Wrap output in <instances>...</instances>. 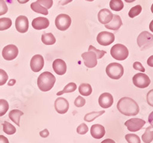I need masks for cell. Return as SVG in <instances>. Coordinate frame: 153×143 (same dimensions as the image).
Instances as JSON below:
<instances>
[{"mask_svg":"<svg viewBox=\"0 0 153 143\" xmlns=\"http://www.w3.org/2000/svg\"><path fill=\"white\" fill-rule=\"evenodd\" d=\"M99 105L102 108L108 109L113 104V96L109 93H103L99 97Z\"/></svg>","mask_w":153,"mask_h":143,"instance_id":"obj_15","label":"cell"},{"mask_svg":"<svg viewBox=\"0 0 153 143\" xmlns=\"http://www.w3.org/2000/svg\"><path fill=\"white\" fill-rule=\"evenodd\" d=\"M152 126L146 128V132L142 136V139L144 143H151L153 141V131H151Z\"/></svg>","mask_w":153,"mask_h":143,"instance_id":"obj_27","label":"cell"},{"mask_svg":"<svg viewBox=\"0 0 153 143\" xmlns=\"http://www.w3.org/2000/svg\"><path fill=\"white\" fill-rule=\"evenodd\" d=\"M149 122L150 123L152 127L153 128V111L149 116Z\"/></svg>","mask_w":153,"mask_h":143,"instance_id":"obj_45","label":"cell"},{"mask_svg":"<svg viewBox=\"0 0 153 143\" xmlns=\"http://www.w3.org/2000/svg\"><path fill=\"white\" fill-rule=\"evenodd\" d=\"M113 15L111 11L107 9H101L98 13V20L101 24H106L110 23L113 19Z\"/></svg>","mask_w":153,"mask_h":143,"instance_id":"obj_18","label":"cell"},{"mask_svg":"<svg viewBox=\"0 0 153 143\" xmlns=\"http://www.w3.org/2000/svg\"><path fill=\"white\" fill-rule=\"evenodd\" d=\"M3 126V132L7 135H13L16 133V129L13 125L9 123L7 121H5L2 125Z\"/></svg>","mask_w":153,"mask_h":143,"instance_id":"obj_29","label":"cell"},{"mask_svg":"<svg viewBox=\"0 0 153 143\" xmlns=\"http://www.w3.org/2000/svg\"><path fill=\"white\" fill-rule=\"evenodd\" d=\"M76 90V84H74V83L71 82L69 83L68 85H66L65 87V88L62 90L60 92L57 93V96H61L64 93H73L74 92L75 90Z\"/></svg>","mask_w":153,"mask_h":143,"instance_id":"obj_28","label":"cell"},{"mask_svg":"<svg viewBox=\"0 0 153 143\" xmlns=\"http://www.w3.org/2000/svg\"><path fill=\"white\" fill-rule=\"evenodd\" d=\"M103 113H105L104 110H102V111H98V112H92V113H90L86 114L85 116H84V120L86 122H91L92 121H94V119H97V117L103 115Z\"/></svg>","mask_w":153,"mask_h":143,"instance_id":"obj_26","label":"cell"},{"mask_svg":"<svg viewBox=\"0 0 153 143\" xmlns=\"http://www.w3.org/2000/svg\"><path fill=\"white\" fill-rule=\"evenodd\" d=\"M42 41L46 45H52L55 44L56 39L52 33H44L42 35Z\"/></svg>","mask_w":153,"mask_h":143,"instance_id":"obj_22","label":"cell"},{"mask_svg":"<svg viewBox=\"0 0 153 143\" xmlns=\"http://www.w3.org/2000/svg\"><path fill=\"white\" fill-rule=\"evenodd\" d=\"M137 44L141 51L153 47V35L146 31L141 32L137 38Z\"/></svg>","mask_w":153,"mask_h":143,"instance_id":"obj_3","label":"cell"},{"mask_svg":"<svg viewBox=\"0 0 153 143\" xmlns=\"http://www.w3.org/2000/svg\"><path fill=\"white\" fill-rule=\"evenodd\" d=\"M151 12L153 13V4L152 5V6H151Z\"/></svg>","mask_w":153,"mask_h":143,"instance_id":"obj_52","label":"cell"},{"mask_svg":"<svg viewBox=\"0 0 153 143\" xmlns=\"http://www.w3.org/2000/svg\"><path fill=\"white\" fill-rule=\"evenodd\" d=\"M54 108L59 114H65L69 110V103L65 98L58 97L54 102Z\"/></svg>","mask_w":153,"mask_h":143,"instance_id":"obj_14","label":"cell"},{"mask_svg":"<svg viewBox=\"0 0 153 143\" xmlns=\"http://www.w3.org/2000/svg\"><path fill=\"white\" fill-rule=\"evenodd\" d=\"M146 100H147L148 104L153 107V89L148 92L147 96H146Z\"/></svg>","mask_w":153,"mask_h":143,"instance_id":"obj_41","label":"cell"},{"mask_svg":"<svg viewBox=\"0 0 153 143\" xmlns=\"http://www.w3.org/2000/svg\"><path fill=\"white\" fill-rule=\"evenodd\" d=\"M132 67H133V68L135 69V70H139V71H141V72H143V73H144V72L146 71V69H145V67H143V65L140 62H139V61H136V62H134Z\"/></svg>","mask_w":153,"mask_h":143,"instance_id":"obj_40","label":"cell"},{"mask_svg":"<svg viewBox=\"0 0 153 143\" xmlns=\"http://www.w3.org/2000/svg\"><path fill=\"white\" fill-rule=\"evenodd\" d=\"M132 82L136 87L143 89L148 87L151 84V80L148 75L145 74L144 73H138L132 77Z\"/></svg>","mask_w":153,"mask_h":143,"instance_id":"obj_6","label":"cell"},{"mask_svg":"<svg viewBox=\"0 0 153 143\" xmlns=\"http://www.w3.org/2000/svg\"><path fill=\"white\" fill-rule=\"evenodd\" d=\"M16 83V80H15V79H11V80H9V83H8V85L9 86H13Z\"/></svg>","mask_w":153,"mask_h":143,"instance_id":"obj_48","label":"cell"},{"mask_svg":"<svg viewBox=\"0 0 153 143\" xmlns=\"http://www.w3.org/2000/svg\"><path fill=\"white\" fill-rule=\"evenodd\" d=\"M73 0H60V4L61 5H65L67 4L70 3V2H71Z\"/></svg>","mask_w":153,"mask_h":143,"instance_id":"obj_46","label":"cell"},{"mask_svg":"<svg viewBox=\"0 0 153 143\" xmlns=\"http://www.w3.org/2000/svg\"><path fill=\"white\" fill-rule=\"evenodd\" d=\"M31 9L34 12H37V13H39V14H42L44 16L48 15V9H45V8H44L42 5H41L40 4L38 3L37 2H32L31 4Z\"/></svg>","mask_w":153,"mask_h":143,"instance_id":"obj_23","label":"cell"},{"mask_svg":"<svg viewBox=\"0 0 153 143\" xmlns=\"http://www.w3.org/2000/svg\"><path fill=\"white\" fill-rule=\"evenodd\" d=\"M110 54L117 61H124L129 56V50L122 44H117L110 49Z\"/></svg>","mask_w":153,"mask_h":143,"instance_id":"obj_5","label":"cell"},{"mask_svg":"<svg viewBox=\"0 0 153 143\" xmlns=\"http://www.w3.org/2000/svg\"><path fill=\"white\" fill-rule=\"evenodd\" d=\"M79 92L82 96H88L92 93V87L89 84H81L79 87Z\"/></svg>","mask_w":153,"mask_h":143,"instance_id":"obj_24","label":"cell"},{"mask_svg":"<svg viewBox=\"0 0 153 143\" xmlns=\"http://www.w3.org/2000/svg\"><path fill=\"white\" fill-rule=\"evenodd\" d=\"M45 65V60L41 54H35L32 57L30 62L31 70L33 72H39L42 70Z\"/></svg>","mask_w":153,"mask_h":143,"instance_id":"obj_12","label":"cell"},{"mask_svg":"<svg viewBox=\"0 0 153 143\" xmlns=\"http://www.w3.org/2000/svg\"><path fill=\"white\" fill-rule=\"evenodd\" d=\"M71 24V19L68 15L60 14L55 19V25L60 31H66Z\"/></svg>","mask_w":153,"mask_h":143,"instance_id":"obj_7","label":"cell"},{"mask_svg":"<svg viewBox=\"0 0 153 143\" xmlns=\"http://www.w3.org/2000/svg\"><path fill=\"white\" fill-rule=\"evenodd\" d=\"M49 24H50V21L47 18L45 17L35 18L31 22L32 27L36 30L45 29L49 26Z\"/></svg>","mask_w":153,"mask_h":143,"instance_id":"obj_16","label":"cell"},{"mask_svg":"<svg viewBox=\"0 0 153 143\" xmlns=\"http://www.w3.org/2000/svg\"><path fill=\"white\" fill-rule=\"evenodd\" d=\"M86 100L84 98H83V96H78L74 100V105L75 107H78V108H80V107H83L85 105Z\"/></svg>","mask_w":153,"mask_h":143,"instance_id":"obj_38","label":"cell"},{"mask_svg":"<svg viewBox=\"0 0 153 143\" xmlns=\"http://www.w3.org/2000/svg\"><path fill=\"white\" fill-rule=\"evenodd\" d=\"M136 0H125V2H127V3H132V2H135Z\"/></svg>","mask_w":153,"mask_h":143,"instance_id":"obj_51","label":"cell"},{"mask_svg":"<svg viewBox=\"0 0 153 143\" xmlns=\"http://www.w3.org/2000/svg\"><path fill=\"white\" fill-rule=\"evenodd\" d=\"M86 1H87V2H93L94 0H86Z\"/></svg>","mask_w":153,"mask_h":143,"instance_id":"obj_53","label":"cell"},{"mask_svg":"<svg viewBox=\"0 0 153 143\" xmlns=\"http://www.w3.org/2000/svg\"><path fill=\"white\" fill-rule=\"evenodd\" d=\"M0 143H9V141L5 136L0 135Z\"/></svg>","mask_w":153,"mask_h":143,"instance_id":"obj_43","label":"cell"},{"mask_svg":"<svg viewBox=\"0 0 153 143\" xmlns=\"http://www.w3.org/2000/svg\"><path fill=\"white\" fill-rule=\"evenodd\" d=\"M84 64L87 67L93 68L97 65V56L93 51H88L81 54Z\"/></svg>","mask_w":153,"mask_h":143,"instance_id":"obj_10","label":"cell"},{"mask_svg":"<svg viewBox=\"0 0 153 143\" xmlns=\"http://www.w3.org/2000/svg\"><path fill=\"white\" fill-rule=\"evenodd\" d=\"M142 10H143V8H142V6L140 5H136V6H134V7H132V9L129 10V16L130 18H135L136 16H139L140 13H141Z\"/></svg>","mask_w":153,"mask_h":143,"instance_id":"obj_32","label":"cell"},{"mask_svg":"<svg viewBox=\"0 0 153 143\" xmlns=\"http://www.w3.org/2000/svg\"><path fill=\"white\" fill-rule=\"evenodd\" d=\"M39 135H40V136H42V138H47L48 136H49V131L47 129H44L42 132H40Z\"/></svg>","mask_w":153,"mask_h":143,"instance_id":"obj_42","label":"cell"},{"mask_svg":"<svg viewBox=\"0 0 153 143\" xmlns=\"http://www.w3.org/2000/svg\"><path fill=\"white\" fill-rule=\"evenodd\" d=\"M145 124H146V121L143 119H139V118H132L126 121L125 126H126L129 131L135 133L143 129Z\"/></svg>","mask_w":153,"mask_h":143,"instance_id":"obj_8","label":"cell"},{"mask_svg":"<svg viewBox=\"0 0 153 143\" xmlns=\"http://www.w3.org/2000/svg\"><path fill=\"white\" fill-rule=\"evenodd\" d=\"M12 21L9 18H2L0 19V31L7 30L12 26Z\"/></svg>","mask_w":153,"mask_h":143,"instance_id":"obj_30","label":"cell"},{"mask_svg":"<svg viewBox=\"0 0 153 143\" xmlns=\"http://www.w3.org/2000/svg\"><path fill=\"white\" fill-rule=\"evenodd\" d=\"M54 71L57 75H64L67 71V64L62 59H55L52 64Z\"/></svg>","mask_w":153,"mask_h":143,"instance_id":"obj_17","label":"cell"},{"mask_svg":"<svg viewBox=\"0 0 153 143\" xmlns=\"http://www.w3.org/2000/svg\"><path fill=\"white\" fill-rule=\"evenodd\" d=\"M97 41L100 45L108 46L113 43L115 41V35L111 32H101L98 34Z\"/></svg>","mask_w":153,"mask_h":143,"instance_id":"obj_11","label":"cell"},{"mask_svg":"<svg viewBox=\"0 0 153 143\" xmlns=\"http://www.w3.org/2000/svg\"><path fill=\"white\" fill-rule=\"evenodd\" d=\"M123 25L122 19L118 15H113V19L110 23L105 24V27L107 29L113 30V31H117L120 28V27Z\"/></svg>","mask_w":153,"mask_h":143,"instance_id":"obj_20","label":"cell"},{"mask_svg":"<svg viewBox=\"0 0 153 143\" xmlns=\"http://www.w3.org/2000/svg\"><path fill=\"white\" fill-rule=\"evenodd\" d=\"M36 2L47 9H51L53 5V0H37Z\"/></svg>","mask_w":153,"mask_h":143,"instance_id":"obj_35","label":"cell"},{"mask_svg":"<svg viewBox=\"0 0 153 143\" xmlns=\"http://www.w3.org/2000/svg\"><path fill=\"white\" fill-rule=\"evenodd\" d=\"M8 79H9V76L7 73L2 69H0V86H3L7 82Z\"/></svg>","mask_w":153,"mask_h":143,"instance_id":"obj_36","label":"cell"},{"mask_svg":"<svg viewBox=\"0 0 153 143\" xmlns=\"http://www.w3.org/2000/svg\"><path fill=\"white\" fill-rule=\"evenodd\" d=\"M19 54V49L14 44H8L3 47L2 55L6 61H12L16 59Z\"/></svg>","mask_w":153,"mask_h":143,"instance_id":"obj_9","label":"cell"},{"mask_svg":"<svg viewBox=\"0 0 153 143\" xmlns=\"http://www.w3.org/2000/svg\"><path fill=\"white\" fill-rule=\"evenodd\" d=\"M24 115L23 112L19 110H12L9 112V117L12 122L16 123L18 126H20V118Z\"/></svg>","mask_w":153,"mask_h":143,"instance_id":"obj_21","label":"cell"},{"mask_svg":"<svg viewBox=\"0 0 153 143\" xmlns=\"http://www.w3.org/2000/svg\"><path fill=\"white\" fill-rule=\"evenodd\" d=\"M117 109L120 113L127 116H136L139 113L138 103L132 98L125 96L120 99L117 103Z\"/></svg>","mask_w":153,"mask_h":143,"instance_id":"obj_1","label":"cell"},{"mask_svg":"<svg viewBox=\"0 0 153 143\" xmlns=\"http://www.w3.org/2000/svg\"><path fill=\"white\" fill-rule=\"evenodd\" d=\"M147 64H148V65L149 67H153V55L150 56L149 58H148V60H147Z\"/></svg>","mask_w":153,"mask_h":143,"instance_id":"obj_44","label":"cell"},{"mask_svg":"<svg viewBox=\"0 0 153 143\" xmlns=\"http://www.w3.org/2000/svg\"><path fill=\"white\" fill-rule=\"evenodd\" d=\"M8 12V6L4 0H0V16L6 14Z\"/></svg>","mask_w":153,"mask_h":143,"instance_id":"obj_39","label":"cell"},{"mask_svg":"<svg viewBox=\"0 0 153 143\" xmlns=\"http://www.w3.org/2000/svg\"><path fill=\"white\" fill-rule=\"evenodd\" d=\"M125 139L128 142V143H141L140 138L136 134L126 135Z\"/></svg>","mask_w":153,"mask_h":143,"instance_id":"obj_33","label":"cell"},{"mask_svg":"<svg viewBox=\"0 0 153 143\" xmlns=\"http://www.w3.org/2000/svg\"><path fill=\"white\" fill-rule=\"evenodd\" d=\"M17 1L20 4H25V3H27L29 0H17Z\"/></svg>","mask_w":153,"mask_h":143,"instance_id":"obj_49","label":"cell"},{"mask_svg":"<svg viewBox=\"0 0 153 143\" xmlns=\"http://www.w3.org/2000/svg\"><path fill=\"white\" fill-rule=\"evenodd\" d=\"M106 73L110 78L119 80L123 75L124 68L122 64L119 63H111L106 67Z\"/></svg>","mask_w":153,"mask_h":143,"instance_id":"obj_4","label":"cell"},{"mask_svg":"<svg viewBox=\"0 0 153 143\" xmlns=\"http://www.w3.org/2000/svg\"><path fill=\"white\" fill-rule=\"evenodd\" d=\"M149 29L152 32H153V20L150 22L149 24Z\"/></svg>","mask_w":153,"mask_h":143,"instance_id":"obj_50","label":"cell"},{"mask_svg":"<svg viewBox=\"0 0 153 143\" xmlns=\"http://www.w3.org/2000/svg\"><path fill=\"white\" fill-rule=\"evenodd\" d=\"M88 126L85 123H81L78 127L76 128V133L80 135H85L88 132Z\"/></svg>","mask_w":153,"mask_h":143,"instance_id":"obj_37","label":"cell"},{"mask_svg":"<svg viewBox=\"0 0 153 143\" xmlns=\"http://www.w3.org/2000/svg\"><path fill=\"white\" fill-rule=\"evenodd\" d=\"M110 7L112 10L120 12L124 7V4L122 0H111L110 2Z\"/></svg>","mask_w":153,"mask_h":143,"instance_id":"obj_25","label":"cell"},{"mask_svg":"<svg viewBox=\"0 0 153 143\" xmlns=\"http://www.w3.org/2000/svg\"><path fill=\"white\" fill-rule=\"evenodd\" d=\"M56 78L50 72H43L38 78V87L43 92L51 90L55 84Z\"/></svg>","mask_w":153,"mask_h":143,"instance_id":"obj_2","label":"cell"},{"mask_svg":"<svg viewBox=\"0 0 153 143\" xmlns=\"http://www.w3.org/2000/svg\"><path fill=\"white\" fill-rule=\"evenodd\" d=\"M106 130L102 125L100 124H94L91 128V134L93 138L96 139H100L105 136Z\"/></svg>","mask_w":153,"mask_h":143,"instance_id":"obj_19","label":"cell"},{"mask_svg":"<svg viewBox=\"0 0 153 143\" xmlns=\"http://www.w3.org/2000/svg\"><path fill=\"white\" fill-rule=\"evenodd\" d=\"M88 51H93L97 56V59H101L103 58V56L106 54V52L105 51H102V50H98V49L96 48L95 47H94L93 45L89 46V50Z\"/></svg>","mask_w":153,"mask_h":143,"instance_id":"obj_34","label":"cell"},{"mask_svg":"<svg viewBox=\"0 0 153 143\" xmlns=\"http://www.w3.org/2000/svg\"><path fill=\"white\" fill-rule=\"evenodd\" d=\"M101 143H116L114 140L111 139H106L103 140V142H101Z\"/></svg>","mask_w":153,"mask_h":143,"instance_id":"obj_47","label":"cell"},{"mask_svg":"<svg viewBox=\"0 0 153 143\" xmlns=\"http://www.w3.org/2000/svg\"><path fill=\"white\" fill-rule=\"evenodd\" d=\"M9 105L7 100L5 99H0V117L3 116L7 111L9 110Z\"/></svg>","mask_w":153,"mask_h":143,"instance_id":"obj_31","label":"cell"},{"mask_svg":"<svg viewBox=\"0 0 153 143\" xmlns=\"http://www.w3.org/2000/svg\"><path fill=\"white\" fill-rule=\"evenodd\" d=\"M29 24L26 16H19L16 19V28L20 33H25L28 32Z\"/></svg>","mask_w":153,"mask_h":143,"instance_id":"obj_13","label":"cell"}]
</instances>
